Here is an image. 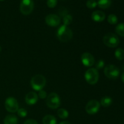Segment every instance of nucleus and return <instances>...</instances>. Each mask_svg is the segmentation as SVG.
I'll return each mask as SVG.
<instances>
[{
	"label": "nucleus",
	"mask_w": 124,
	"mask_h": 124,
	"mask_svg": "<svg viewBox=\"0 0 124 124\" xmlns=\"http://www.w3.org/2000/svg\"><path fill=\"white\" fill-rule=\"evenodd\" d=\"M24 124H38L37 121L34 119H27L24 122Z\"/></svg>",
	"instance_id": "obj_28"
},
{
	"label": "nucleus",
	"mask_w": 124,
	"mask_h": 124,
	"mask_svg": "<svg viewBox=\"0 0 124 124\" xmlns=\"http://www.w3.org/2000/svg\"><path fill=\"white\" fill-rule=\"evenodd\" d=\"M34 8L33 0H21L20 4V11L24 15H29L32 12Z\"/></svg>",
	"instance_id": "obj_7"
},
{
	"label": "nucleus",
	"mask_w": 124,
	"mask_h": 124,
	"mask_svg": "<svg viewBox=\"0 0 124 124\" xmlns=\"http://www.w3.org/2000/svg\"><path fill=\"white\" fill-rule=\"evenodd\" d=\"M57 115L59 118L62 119H65L69 117V111L65 108H60L57 111Z\"/></svg>",
	"instance_id": "obj_18"
},
{
	"label": "nucleus",
	"mask_w": 124,
	"mask_h": 124,
	"mask_svg": "<svg viewBox=\"0 0 124 124\" xmlns=\"http://www.w3.org/2000/svg\"><path fill=\"white\" fill-rule=\"evenodd\" d=\"M46 104L51 109H56L61 105V99L59 95L56 93H52L47 96Z\"/></svg>",
	"instance_id": "obj_5"
},
{
	"label": "nucleus",
	"mask_w": 124,
	"mask_h": 124,
	"mask_svg": "<svg viewBox=\"0 0 124 124\" xmlns=\"http://www.w3.org/2000/svg\"><path fill=\"white\" fill-rule=\"evenodd\" d=\"M104 72L108 78L111 79H117L119 76L120 70L115 65L109 64L104 68Z\"/></svg>",
	"instance_id": "obj_6"
},
{
	"label": "nucleus",
	"mask_w": 124,
	"mask_h": 124,
	"mask_svg": "<svg viewBox=\"0 0 124 124\" xmlns=\"http://www.w3.org/2000/svg\"><path fill=\"white\" fill-rule=\"evenodd\" d=\"M18 115L21 117H25L27 115V111L25 108H19L17 111Z\"/></svg>",
	"instance_id": "obj_24"
},
{
	"label": "nucleus",
	"mask_w": 124,
	"mask_h": 124,
	"mask_svg": "<svg viewBox=\"0 0 124 124\" xmlns=\"http://www.w3.org/2000/svg\"><path fill=\"white\" fill-rule=\"evenodd\" d=\"M84 78L87 83L90 85H94L99 81V72L95 68H90L85 71Z\"/></svg>",
	"instance_id": "obj_3"
},
{
	"label": "nucleus",
	"mask_w": 124,
	"mask_h": 124,
	"mask_svg": "<svg viewBox=\"0 0 124 124\" xmlns=\"http://www.w3.org/2000/svg\"><path fill=\"white\" fill-rule=\"evenodd\" d=\"M81 59L82 64L87 67H92L95 62L94 56L88 52H85L82 53Z\"/></svg>",
	"instance_id": "obj_10"
},
{
	"label": "nucleus",
	"mask_w": 124,
	"mask_h": 124,
	"mask_svg": "<svg viewBox=\"0 0 124 124\" xmlns=\"http://www.w3.org/2000/svg\"><path fill=\"white\" fill-rule=\"evenodd\" d=\"M98 5L96 1L95 0H88L86 3V6L88 7V8H90V9H93L94 8Z\"/></svg>",
	"instance_id": "obj_23"
},
{
	"label": "nucleus",
	"mask_w": 124,
	"mask_h": 124,
	"mask_svg": "<svg viewBox=\"0 0 124 124\" xmlns=\"http://www.w3.org/2000/svg\"><path fill=\"white\" fill-rule=\"evenodd\" d=\"M104 66H105V62H104V61L101 59L96 63L95 69L96 70H99V69H102L103 67H104Z\"/></svg>",
	"instance_id": "obj_26"
},
{
	"label": "nucleus",
	"mask_w": 124,
	"mask_h": 124,
	"mask_svg": "<svg viewBox=\"0 0 124 124\" xmlns=\"http://www.w3.org/2000/svg\"><path fill=\"white\" fill-rule=\"evenodd\" d=\"M4 1V0H0V1Z\"/></svg>",
	"instance_id": "obj_32"
},
{
	"label": "nucleus",
	"mask_w": 124,
	"mask_h": 124,
	"mask_svg": "<svg viewBox=\"0 0 124 124\" xmlns=\"http://www.w3.org/2000/svg\"><path fill=\"white\" fill-rule=\"evenodd\" d=\"M71 124L69 122H68V121H62V122H60V124Z\"/></svg>",
	"instance_id": "obj_29"
},
{
	"label": "nucleus",
	"mask_w": 124,
	"mask_h": 124,
	"mask_svg": "<svg viewBox=\"0 0 124 124\" xmlns=\"http://www.w3.org/2000/svg\"><path fill=\"white\" fill-rule=\"evenodd\" d=\"M103 42L107 47L115 48L119 44L120 41L117 35L113 33H108L103 38Z\"/></svg>",
	"instance_id": "obj_4"
},
{
	"label": "nucleus",
	"mask_w": 124,
	"mask_h": 124,
	"mask_svg": "<svg viewBox=\"0 0 124 124\" xmlns=\"http://www.w3.org/2000/svg\"><path fill=\"white\" fill-rule=\"evenodd\" d=\"M5 108L6 110L10 113H15L19 109V104L15 98L9 97L5 101Z\"/></svg>",
	"instance_id": "obj_8"
},
{
	"label": "nucleus",
	"mask_w": 124,
	"mask_h": 124,
	"mask_svg": "<svg viewBox=\"0 0 124 124\" xmlns=\"http://www.w3.org/2000/svg\"><path fill=\"white\" fill-rule=\"evenodd\" d=\"M46 23L50 27H56L61 23V18L57 15L49 14L46 16Z\"/></svg>",
	"instance_id": "obj_11"
},
{
	"label": "nucleus",
	"mask_w": 124,
	"mask_h": 124,
	"mask_svg": "<svg viewBox=\"0 0 124 124\" xmlns=\"http://www.w3.org/2000/svg\"><path fill=\"white\" fill-rule=\"evenodd\" d=\"M18 118L15 115H8L4 119V124H17Z\"/></svg>",
	"instance_id": "obj_14"
},
{
	"label": "nucleus",
	"mask_w": 124,
	"mask_h": 124,
	"mask_svg": "<svg viewBox=\"0 0 124 124\" xmlns=\"http://www.w3.org/2000/svg\"><path fill=\"white\" fill-rule=\"evenodd\" d=\"M121 79H122V82L124 83V72L122 73V75H121Z\"/></svg>",
	"instance_id": "obj_30"
},
{
	"label": "nucleus",
	"mask_w": 124,
	"mask_h": 124,
	"mask_svg": "<svg viewBox=\"0 0 124 124\" xmlns=\"http://www.w3.org/2000/svg\"><path fill=\"white\" fill-rule=\"evenodd\" d=\"M113 100L111 98L108 96H104L101 100V105L104 107H108L111 105Z\"/></svg>",
	"instance_id": "obj_17"
},
{
	"label": "nucleus",
	"mask_w": 124,
	"mask_h": 124,
	"mask_svg": "<svg viewBox=\"0 0 124 124\" xmlns=\"http://www.w3.org/2000/svg\"><path fill=\"white\" fill-rule=\"evenodd\" d=\"M38 96V98H41V99H45L47 98V93L44 90H42L39 91Z\"/></svg>",
	"instance_id": "obj_27"
},
{
	"label": "nucleus",
	"mask_w": 124,
	"mask_h": 124,
	"mask_svg": "<svg viewBox=\"0 0 124 124\" xmlns=\"http://www.w3.org/2000/svg\"><path fill=\"white\" fill-rule=\"evenodd\" d=\"M107 21L109 24H111V25H115V24H116L117 23L118 19H117V17L115 14H110L108 16Z\"/></svg>",
	"instance_id": "obj_21"
},
{
	"label": "nucleus",
	"mask_w": 124,
	"mask_h": 124,
	"mask_svg": "<svg viewBox=\"0 0 124 124\" xmlns=\"http://www.w3.org/2000/svg\"><path fill=\"white\" fill-rule=\"evenodd\" d=\"M116 32L117 35L124 36V23H120L116 27Z\"/></svg>",
	"instance_id": "obj_20"
},
{
	"label": "nucleus",
	"mask_w": 124,
	"mask_h": 124,
	"mask_svg": "<svg viewBox=\"0 0 124 124\" xmlns=\"http://www.w3.org/2000/svg\"><path fill=\"white\" fill-rule=\"evenodd\" d=\"M31 88L35 91L42 90L46 84V79L41 75H36L33 76L30 81Z\"/></svg>",
	"instance_id": "obj_2"
},
{
	"label": "nucleus",
	"mask_w": 124,
	"mask_h": 124,
	"mask_svg": "<svg viewBox=\"0 0 124 124\" xmlns=\"http://www.w3.org/2000/svg\"><path fill=\"white\" fill-rule=\"evenodd\" d=\"M58 0H47V5L49 8H54L56 6Z\"/></svg>",
	"instance_id": "obj_25"
},
{
	"label": "nucleus",
	"mask_w": 124,
	"mask_h": 124,
	"mask_svg": "<svg viewBox=\"0 0 124 124\" xmlns=\"http://www.w3.org/2000/svg\"><path fill=\"white\" fill-rule=\"evenodd\" d=\"M1 49H2V48H1V46H0V52H1Z\"/></svg>",
	"instance_id": "obj_31"
},
{
	"label": "nucleus",
	"mask_w": 124,
	"mask_h": 124,
	"mask_svg": "<svg viewBox=\"0 0 124 124\" xmlns=\"http://www.w3.org/2000/svg\"><path fill=\"white\" fill-rule=\"evenodd\" d=\"M25 102L29 105H32L36 104L38 101V96L35 92H30L26 94L25 98Z\"/></svg>",
	"instance_id": "obj_12"
},
{
	"label": "nucleus",
	"mask_w": 124,
	"mask_h": 124,
	"mask_svg": "<svg viewBox=\"0 0 124 124\" xmlns=\"http://www.w3.org/2000/svg\"><path fill=\"white\" fill-rule=\"evenodd\" d=\"M101 104L98 101L93 99L88 102L85 106V111L88 114L93 115L96 114L100 109Z\"/></svg>",
	"instance_id": "obj_9"
},
{
	"label": "nucleus",
	"mask_w": 124,
	"mask_h": 124,
	"mask_svg": "<svg viewBox=\"0 0 124 124\" xmlns=\"http://www.w3.org/2000/svg\"><path fill=\"white\" fill-rule=\"evenodd\" d=\"M115 57L118 60H123L124 59V50L121 48H118L116 50L115 53Z\"/></svg>",
	"instance_id": "obj_19"
},
{
	"label": "nucleus",
	"mask_w": 124,
	"mask_h": 124,
	"mask_svg": "<svg viewBox=\"0 0 124 124\" xmlns=\"http://www.w3.org/2000/svg\"><path fill=\"white\" fill-rule=\"evenodd\" d=\"M56 35L59 41L66 42L72 39L73 31L68 26L62 25L58 29Z\"/></svg>",
	"instance_id": "obj_1"
},
{
	"label": "nucleus",
	"mask_w": 124,
	"mask_h": 124,
	"mask_svg": "<svg viewBox=\"0 0 124 124\" xmlns=\"http://www.w3.org/2000/svg\"><path fill=\"white\" fill-rule=\"evenodd\" d=\"M42 123L43 124H56L57 120L53 115H48L43 117Z\"/></svg>",
	"instance_id": "obj_15"
},
{
	"label": "nucleus",
	"mask_w": 124,
	"mask_h": 124,
	"mask_svg": "<svg viewBox=\"0 0 124 124\" xmlns=\"http://www.w3.org/2000/svg\"><path fill=\"white\" fill-rule=\"evenodd\" d=\"M72 16L70 15L66 14L63 18V23H64V25H69L72 22Z\"/></svg>",
	"instance_id": "obj_22"
},
{
	"label": "nucleus",
	"mask_w": 124,
	"mask_h": 124,
	"mask_svg": "<svg viewBox=\"0 0 124 124\" xmlns=\"http://www.w3.org/2000/svg\"><path fill=\"white\" fill-rule=\"evenodd\" d=\"M92 19L94 22L100 23L105 19V14L104 12L100 10H96L92 14Z\"/></svg>",
	"instance_id": "obj_13"
},
{
	"label": "nucleus",
	"mask_w": 124,
	"mask_h": 124,
	"mask_svg": "<svg viewBox=\"0 0 124 124\" xmlns=\"http://www.w3.org/2000/svg\"><path fill=\"white\" fill-rule=\"evenodd\" d=\"M97 3L99 8L106 9L109 8L111 5V0H98Z\"/></svg>",
	"instance_id": "obj_16"
}]
</instances>
